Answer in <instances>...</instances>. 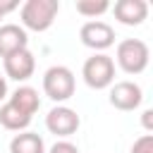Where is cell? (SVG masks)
Returning a JSON list of instances; mask_svg holds the SVG:
<instances>
[{
    "instance_id": "6da1fadb",
    "label": "cell",
    "mask_w": 153,
    "mask_h": 153,
    "mask_svg": "<svg viewBox=\"0 0 153 153\" xmlns=\"http://www.w3.org/2000/svg\"><path fill=\"white\" fill-rule=\"evenodd\" d=\"M60 12V2L57 0H26L19 7V19H22V29L26 31H48L55 22Z\"/></svg>"
},
{
    "instance_id": "7a4b0ae2",
    "label": "cell",
    "mask_w": 153,
    "mask_h": 153,
    "mask_svg": "<svg viewBox=\"0 0 153 153\" xmlns=\"http://www.w3.org/2000/svg\"><path fill=\"white\" fill-rule=\"evenodd\" d=\"M148 60H151V50L146 45V41L141 38H124L117 43L115 48V60L117 67L124 72V74H141L146 67H148Z\"/></svg>"
},
{
    "instance_id": "3957f363",
    "label": "cell",
    "mask_w": 153,
    "mask_h": 153,
    "mask_svg": "<svg viewBox=\"0 0 153 153\" xmlns=\"http://www.w3.org/2000/svg\"><path fill=\"white\" fill-rule=\"evenodd\" d=\"M74 88H76V79H74V72L69 67L53 65V67L45 69V74H43V93L53 103L62 105L65 100H69L74 96Z\"/></svg>"
},
{
    "instance_id": "277c9868",
    "label": "cell",
    "mask_w": 153,
    "mask_h": 153,
    "mask_svg": "<svg viewBox=\"0 0 153 153\" xmlns=\"http://www.w3.org/2000/svg\"><path fill=\"white\" fill-rule=\"evenodd\" d=\"M81 76H84V84L93 91L110 88L115 84V62H112V57L105 55V53H93L84 62Z\"/></svg>"
},
{
    "instance_id": "5b68a950",
    "label": "cell",
    "mask_w": 153,
    "mask_h": 153,
    "mask_svg": "<svg viewBox=\"0 0 153 153\" xmlns=\"http://www.w3.org/2000/svg\"><path fill=\"white\" fill-rule=\"evenodd\" d=\"M79 38L93 53H103L115 43V29L103 19H88L79 29Z\"/></svg>"
},
{
    "instance_id": "8992f818",
    "label": "cell",
    "mask_w": 153,
    "mask_h": 153,
    "mask_svg": "<svg viewBox=\"0 0 153 153\" xmlns=\"http://www.w3.org/2000/svg\"><path fill=\"white\" fill-rule=\"evenodd\" d=\"M79 127H81L79 112L72 110V108H67V105H55L45 115V129L50 134H55L57 139H67V136L76 134Z\"/></svg>"
},
{
    "instance_id": "52a82bcc",
    "label": "cell",
    "mask_w": 153,
    "mask_h": 153,
    "mask_svg": "<svg viewBox=\"0 0 153 153\" xmlns=\"http://www.w3.org/2000/svg\"><path fill=\"white\" fill-rule=\"evenodd\" d=\"M108 100H110V105L115 110L131 112L143 103V91H141V86L136 81H115L110 86Z\"/></svg>"
},
{
    "instance_id": "ba28073f",
    "label": "cell",
    "mask_w": 153,
    "mask_h": 153,
    "mask_svg": "<svg viewBox=\"0 0 153 153\" xmlns=\"http://www.w3.org/2000/svg\"><path fill=\"white\" fill-rule=\"evenodd\" d=\"M2 67H5V79H12V81H26L33 76L36 72V57L29 48L24 50H17L12 55H7L2 60Z\"/></svg>"
},
{
    "instance_id": "9c48e42d",
    "label": "cell",
    "mask_w": 153,
    "mask_h": 153,
    "mask_svg": "<svg viewBox=\"0 0 153 153\" xmlns=\"http://www.w3.org/2000/svg\"><path fill=\"white\" fill-rule=\"evenodd\" d=\"M115 19L124 26H139L148 17V2L146 0H117L112 5Z\"/></svg>"
},
{
    "instance_id": "30bf717a",
    "label": "cell",
    "mask_w": 153,
    "mask_h": 153,
    "mask_svg": "<svg viewBox=\"0 0 153 153\" xmlns=\"http://www.w3.org/2000/svg\"><path fill=\"white\" fill-rule=\"evenodd\" d=\"M29 48V33L19 24H0V57Z\"/></svg>"
},
{
    "instance_id": "8fae6325",
    "label": "cell",
    "mask_w": 153,
    "mask_h": 153,
    "mask_svg": "<svg viewBox=\"0 0 153 153\" xmlns=\"http://www.w3.org/2000/svg\"><path fill=\"white\" fill-rule=\"evenodd\" d=\"M7 100L14 105V108H19L22 112H26V115H36L38 112V108H41V96H38V91L33 88V86H26V84H22L12 96H7Z\"/></svg>"
},
{
    "instance_id": "7c38bea8",
    "label": "cell",
    "mask_w": 153,
    "mask_h": 153,
    "mask_svg": "<svg viewBox=\"0 0 153 153\" xmlns=\"http://www.w3.org/2000/svg\"><path fill=\"white\" fill-rule=\"evenodd\" d=\"M31 115H26V112H22L19 108H14L10 100H5L2 103V108H0V124L7 129V131H26V127L31 124Z\"/></svg>"
},
{
    "instance_id": "4fadbf2b",
    "label": "cell",
    "mask_w": 153,
    "mask_h": 153,
    "mask_svg": "<svg viewBox=\"0 0 153 153\" xmlns=\"http://www.w3.org/2000/svg\"><path fill=\"white\" fill-rule=\"evenodd\" d=\"M10 153H45L43 136L36 131H19L10 141Z\"/></svg>"
},
{
    "instance_id": "5bb4252c",
    "label": "cell",
    "mask_w": 153,
    "mask_h": 153,
    "mask_svg": "<svg viewBox=\"0 0 153 153\" xmlns=\"http://www.w3.org/2000/svg\"><path fill=\"white\" fill-rule=\"evenodd\" d=\"M74 7H76V12H79L81 17L96 19V17H100V14H105V12L110 10V2H108V0H76Z\"/></svg>"
},
{
    "instance_id": "9a60e30c",
    "label": "cell",
    "mask_w": 153,
    "mask_h": 153,
    "mask_svg": "<svg viewBox=\"0 0 153 153\" xmlns=\"http://www.w3.org/2000/svg\"><path fill=\"white\" fill-rule=\"evenodd\" d=\"M131 153H153V134H141L134 141Z\"/></svg>"
},
{
    "instance_id": "2e32d148",
    "label": "cell",
    "mask_w": 153,
    "mask_h": 153,
    "mask_svg": "<svg viewBox=\"0 0 153 153\" xmlns=\"http://www.w3.org/2000/svg\"><path fill=\"white\" fill-rule=\"evenodd\" d=\"M45 153H81V151H79L76 143H72V141H67V139H60V141H55V143L50 146V151H45Z\"/></svg>"
},
{
    "instance_id": "e0dca14e",
    "label": "cell",
    "mask_w": 153,
    "mask_h": 153,
    "mask_svg": "<svg viewBox=\"0 0 153 153\" xmlns=\"http://www.w3.org/2000/svg\"><path fill=\"white\" fill-rule=\"evenodd\" d=\"M141 122H143V129L151 134L153 131V110L148 108V110H143V115H141Z\"/></svg>"
},
{
    "instance_id": "ac0fdd59",
    "label": "cell",
    "mask_w": 153,
    "mask_h": 153,
    "mask_svg": "<svg viewBox=\"0 0 153 153\" xmlns=\"http://www.w3.org/2000/svg\"><path fill=\"white\" fill-rule=\"evenodd\" d=\"M17 7H19V5H17L14 0H10V2H2V0H0V22H2L12 10H17Z\"/></svg>"
},
{
    "instance_id": "d6986e66",
    "label": "cell",
    "mask_w": 153,
    "mask_h": 153,
    "mask_svg": "<svg viewBox=\"0 0 153 153\" xmlns=\"http://www.w3.org/2000/svg\"><path fill=\"white\" fill-rule=\"evenodd\" d=\"M7 98V79H5V74H0V103Z\"/></svg>"
}]
</instances>
